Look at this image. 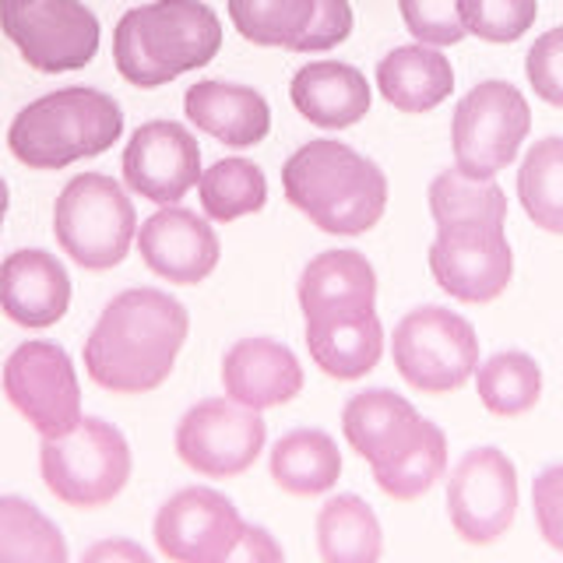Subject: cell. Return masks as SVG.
I'll list each match as a JSON object with an SVG mask.
<instances>
[{
  "label": "cell",
  "instance_id": "obj_1",
  "mask_svg": "<svg viewBox=\"0 0 563 563\" xmlns=\"http://www.w3.org/2000/svg\"><path fill=\"white\" fill-rule=\"evenodd\" d=\"M190 313L176 296L141 286L102 307L85 339V369L102 391L145 395L166 384L187 342Z\"/></svg>",
  "mask_w": 563,
  "mask_h": 563
},
{
  "label": "cell",
  "instance_id": "obj_2",
  "mask_svg": "<svg viewBox=\"0 0 563 563\" xmlns=\"http://www.w3.org/2000/svg\"><path fill=\"white\" fill-rule=\"evenodd\" d=\"M286 201L331 236L369 233L387 208V176L345 141L317 137L282 166Z\"/></svg>",
  "mask_w": 563,
  "mask_h": 563
},
{
  "label": "cell",
  "instance_id": "obj_3",
  "mask_svg": "<svg viewBox=\"0 0 563 563\" xmlns=\"http://www.w3.org/2000/svg\"><path fill=\"white\" fill-rule=\"evenodd\" d=\"M123 134V113L113 96L70 85L18 110L8 128V148L29 169H64L102 155Z\"/></svg>",
  "mask_w": 563,
  "mask_h": 563
},
{
  "label": "cell",
  "instance_id": "obj_4",
  "mask_svg": "<svg viewBox=\"0 0 563 563\" xmlns=\"http://www.w3.org/2000/svg\"><path fill=\"white\" fill-rule=\"evenodd\" d=\"M53 236L85 272H110L137 243V211L120 180L81 173L53 205Z\"/></svg>",
  "mask_w": 563,
  "mask_h": 563
},
{
  "label": "cell",
  "instance_id": "obj_5",
  "mask_svg": "<svg viewBox=\"0 0 563 563\" xmlns=\"http://www.w3.org/2000/svg\"><path fill=\"white\" fill-rule=\"evenodd\" d=\"M40 472L46 489L67 507L92 510L117 500L131 479V444L113 422L85 416L67 437H43Z\"/></svg>",
  "mask_w": 563,
  "mask_h": 563
},
{
  "label": "cell",
  "instance_id": "obj_6",
  "mask_svg": "<svg viewBox=\"0 0 563 563\" xmlns=\"http://www.w3.org/2000/svg\"><path fill=\"white\" fill-rule=\"evenodd\" d=\"M391 360L401 380L422 395H451L479 369V339L472 321L448 307H416L391 334Z\"/></svg>",
  "mask_w": 563,
  "mask_h": 563
},
{
  "label": "cell",
  "instance_id": "obj_7",
  "mask_svg": "<svg viewBox=\"0 0 563 563\" xmlns=\"http://www.w3.org/2000/svg\"><path fill=\"white\" fill-rule=\"evenodd\" d=\"M528 131H532V110H528L521 88L500 78L479 81L454 106V166L468 176L489 180L515 163Z\"/></svg>",
  "mask_w": 563,
  "mask_h": 563
},
{
  "label": "cell",
  "instance_id": "obj_8",
  "mask_svg": "<svg viewBox=\"0 0 563 563\" xmlns=\"http://www.w3.org/2000/svg\"><path fill=\"white\" fill-rule=\"evenodd\" d=\"M0 29L40 75L81 70L99 49V18L81 0H0Z\"/></svg>",
  "mask_w": 563,
  "mask_h": 563
},
{
  "label": "cell",
  "instance_id": "obj_9",
  "mask_svg": "<svg viewBox=\"0 0 563 563\" xmlns=\"http://www.w3.org/2000/svg\"><path fill=\"white\" fill-rule=\"evenodd\" d=\"M264 444L268 422L257 409H246L229 395L190 405L176 422V454L205 479H236L257 462Z\"/></svg>",
  "mask_w": 563,
  "mask_h": 563
},
{
  "label": "cell",
  "instance_id": "obj_10",
  "mask_svg": "<svg viewBox=\"0 0 563 563\" xmlns=\"http://www.w3.org/2000/svg\"><path fill=\"white\" fill-rule=\"evenodd\" d=\"M4 395L40 437H67L81 427V384L70 356L53 342L32 339L4 363Z\"/></svg>",
  "mask_w": 563,
  "mask_h": 563
},
{
  "label": "cell",
  "instance_id": "obj_11",
  "mask_svg": "<svg viewBox=\"0 0 563 563\" xmlns=\"http://www.w3.org/2000/svg\"><path fill=\"white\" fill-rule=\"evenodd\" d=\"M518 515V468L500 448H475L448 475V518L468 545H489Z\"/></svg>",
  "mask_w": 563,
  "mask_h": 563
},
{
  "label": "cell",
  "instance_id": "obj_12",
  "mask_svg": "<svg viewBox=\"0 0 563 563\" xmlns=\"http://www.w3.org/2000/svg\"><path fill=\"white\" fill-rule=\"evenodd\" d=\"M430 272L457 303H493L510 286L515 251L504 225H437Z\"/></svg>",
  "mask_w": 563,
  "mask_h": 563
},
{
  "label": "cell",
  "instance_id": "obj_13",
  "mask_svg": "<svg viewBox=\"0 0 563 563\" xmlns=\"http://www.w3.org/2000/svg\"><path fill=\"white\" fill-rule=\"evenodd\" d=\"M246 521L219 489L187 486L158 507L152 536L173 563H222L233 556Z\"/></svg>",
  "mask_w": 563,
  "mask_h": 563
},
{
  "label": "cell",
  "instance_id": "obj_14",
  "mask_svg": "<svg viewBox=\"0 0 563 563\" xmlns=\"http://www.w3.org/2000/svg\"><path fill=\"white\" fill-rule=\"evenodd\" d=\"M201 173L198 137L176 120L141 123L123 148V184L158 208L180 205L187 190L201 184Z\"/></svg>",
  "mask_w": 563,
  "mask_h": 563
},
{
  "label": "cell",
  "instance_id": "obj_15",
  "mask_svg": "<svg viewBox=\"0 0 563 563\" xmlns=\"http://www.w3.org/2000/svg\"><path fill=\"white\" fill-rule=\"evenodd\" d=\"M137 254L152 275L173 286H198L216 272L222 243L208 216L180 205H163L137 225Z\"/></svg>",
  "mask_w": 563,
  "mask_h": 563
},
{
  "label": "cell",
  "instance_id": "obj_16",
  "mask_svg": "<svg viewBox=\"0 0 563 563\" xmlns=\"http://www.w3.org/2000/svg\"><path fill=\"white\" fill-rule=\"evenodd\" d=\"M134 11L148 57L176 78L211 64L222 49V22L205 0H152Z\"/></svg>",
  "mask_w": 563,
  "mask_h": 563
},
{
  "label": "cell",
  "instance_id": "obj_17",
  "mask_svg": "<svg viewBox=\"0 0 563 563\" xmlns=\"http://www.w3.org/2000/svg\"><path fill=\"white\" fill-rule=\"evenodd\" d=\"M427 430L430 419H422L416 405L395 395L391 387H366V391L352 395L342 409V433L349 448L366 457L369 468L395 465L419 444Z\"/></svg>",
  "mask_w": 563,
  "mask_h": 563
},
{
  "label": "cell",
  "instance_id": "obj_18",
  "mask_svg": "<svg viewBox=\"0 0 563 563\" xmlns=\"http://www.w3.org/2000/svg\"><path fill=\"white\" fill-rule=\"evenodd\" d=\"M222 391L246 409H275L303 391V366L289 345L268 334H251L225 349Z\"/></svg>",
  "mask_w": 563,
  "mask_h": 563
},
{
  "label": "cell",
  "instance_id": "obj_19",
  "mask_svg": "<svg viewBox=\"0 0 563 563\" xmlns=\"http://www.w3.org/2000/svg\"><path fill=\"white\" fill-rule=\"evenodd\" d=\"M0 307L11 324L53 328L70 307V275L64 261L40 246L14 251L0 264Z\"/></svg>",
  "mask_w": 563,
  "mask_h": 563
},
{
  "label": "cell",
  "instance_id": "obj_20",
  "mask_svg": "<svg viewBox=\"0 0 563 563\" xmlns=\"http://www.w3.org/2000/svg\"><path fill=\"white\" fill-rule=\"evenodd\" d=\"M184 113L198 131L233 148L261 145L272 131V106L257 88L205 78L187 88Z\"/></svg>",
  "mask_w": 563,
  "mask_h": 563
},
{
  "label": "cell",
  "instance_id": "obj_21",
  "mask_svg": "<svg viewBox=\"0 0 563 563\" xmlns=\"http://www.w3.org/2000/svg\"><path fill=\"white\" fill-rule=\"evenodd\" d=\"M289 99L296 113L324 131H345L369 113V81L345 60H310L292 75Z\"/></svg>",
  "mask_w": 563,
  "mask_h": 563
},
{
  "label": "cell",
  "instance_id": "obj_22",
  "mask_svg": "<svg viewBox=\"0 0 563 563\" xmlns=\"http://www.w3.org/2000/svg\"><path fill=\"white\" fill-rule=\"evenodd\" d=\"M303 339L310 360L334 380H360L384 356V324L377 310L307 317Z\"/></svg>",
  "mask_w": 563,
  "mask_h": 563
},
{
  "label": "cell",
  "instance_id": "obj_23",
  "mask_svg": "<svg viewBox=\"0 0 563 563\" xmlns=\"http://www.w3.org/2000/svg\"><path fill=\"white\" fill-rule=\"evenodd\" d=\"M296 296L303 317L374 310L377 272L360 251H324L299 275Z\"/></svg>",
  "mask_w": 563,
  "mask_h": 563
},
{
  "label": "cell",
  "instance_id": "obj_24",
  "mask_svg": "<svg viewBox=\"0 0 563 563\" xmlns=\"http://www.w3.org/2000/svg\"><path fill=\"white\" fill-rule=\"evenodd\" d=\"M377 88L398 113H430L454 92V67L440 46L409 43L384 53Z\"/></svg>",
  "mask_w": 563,
  "mask_h": 563
},
{
  "label": "cell",
  "instance_id": "obj_25",
  "mask_svg": "<svg viewBox=\"0 0 563 563\" xmlns=\"http://www.w3.org/2000/svg\"><path fill=\"white\" fill-rule=\"evenodd\" d=\"M268 468L275 486L286 489L289 497H317V493H328L339 483L342 451L324 430H289L286 437L275 440Z\"/></svg>",
  "mask_w": 563,
  "mask_h": 563
},
{
  "label": "cell",
  "instance_id": "obj_26",
  "mask_svg": "<svg viewBox=\"0 0 563 563\" xmlns=\"http://www.w3.org/2000/svg\"><path fill=\"white\" fill-rule=\"evenodd\" d=\"M317 550L328 563H374L384 553L380 521L363 497L339 493L317 510Z\"/></svg>",
  "mask_w": 563,
  "mask_h": 563
},
{
  "label": "cell",
  "instance_id": "obj_27",
  "mask_svg": "<svg viewBox=\"0 0 563 563\" xmlns=\"http://www.w3.org/2000/svg\"><path fill=\"white\" fill-rule=\"evenodd\" d=\"M430 216L437 225H504L507 194L497 176H468L462 169H444L430 184Z\"/></svg>",
  "mask_w": 563,
  "mask_h": 563
},
{
  "label": "cell",
  "instance_id": "obj_28",
  "mask_svg": "<svg viewBox=\"0 0 563 563\" xmlns=\"http://www.w3.org/2000/svg\"><path fill=\"white\" fill-rule=\"evenodd\" d=\"M67 542L25 497H0V563H67Z\"/></svg>",
  "mask_w": 563,
  "mask_h": 563
},
{
  "label": "cell",
  "instance_id": "obj_29",
  "mask_svg": "<svg viewBox=\"0 0 563 563\" xmlns=\"http://www.w3.org/2000/svg\"><path fill=\"white\" fill-rule=\"evenodd\" d=\"M475 391L493 416L515 419L532 412L542 398V369L528 352L507 349L475 369Z\"/></svg>",
  "mask_w": 563,
  "mask_h": 563
},
{
  "label": "cell",
  "instance_id": "obj_30",
  "mask_svg": "<svg viewBox=\"0 0 563 563\" xmlns=\"http://www.w3.org/2000/svg\"><path fill=\"white\" fill-rule=\"evenodd\" d=\"M518 198L525 216L545 233L563 236V137H539L518 169Z\"/></svg>",
  "mask_w": 563,
  "mask_h": 563
},
{
  "label": "cell",
  "instance_id": "obj_31",
  "mask_svg": "<svg viewBox=\"0 0 563 563\" xmlns=\"http://www.w3.org/2000/svg\"><path fill=\"white\" fill-rule=\"evenodd\" d=\"M198 198L211 222H236L268 205V180L251 158H219L201 173Z\"/></svg>",
  "mask_w": 563,
  "mask_h": 563
},
{
  "label": "cell",
  "instance_id": "obj_32",
  "mask_svg": "<svg viewBox=\"0 0 563 563\" xmlns=\"http://www.w3.org/2000/svg\"><path fill=\"white\" fill-rule=\"evenodd\" d=\"M225 11L246 43L292 49L313 22L317 0H225Z\"/></svg>",
  "mask_w": 563,
  "mask_h": 563
},
{
  "label": "cell",
  "instance_id": "obj_33",
  "mask_svg": "<svg viewBox=\"0 0 563 563\" xmlns=\"http://www.w3.org/2000/svg\"><path fill=\"white\" fill-rule=\"evenodd\" d=\"M444 475H448V437L437 422H430V430L422 433V440L409 454L398 457L387 468H374V483L391 500H416L422 493H430Z\"/></svg>",
  "mask_w": 563,
  "mask_h": 563
},
{
  "label": "cell",
  "instance_id": "obj_34",
  "mask_svg": "<svg viewBox=\"0 0 563 563\" xmlns=\"http://www.w3.org/2000/svg\"><path fill=\"white\" fill-rule=\"evenodd\" d=\"M468 35L483 43H515L536 25L539 0H462Z\"/></svg>",
  "mask_w": 563,
  "mask_h": 563
},
{
  "label": "cell",
  "instance_id": "obj_35",
  "mask_svg": "<svg viewBox=\"0 0 563 563\" xmlns=\"http://www.w3.org/2000/svg\"><path fill=\"white\" fill-rule=\"evenodd\" d=\"M398 11L416 43L444 49L468 35L462 0H398Z\"/></svg>",
  "mask_w": 563,
  "mask_h": 563
},
{
  "label": "cell",
  "instance_id": "obj_36",
  "mask_svg": "<svg viewBox=\"0 0 563 563\" xmlns=\"http://www.w3.org/2000/svg\"><path fill=\"white\" fill-rule=\"evenodd\" d=\"M113 64L120 70V78L134 85V88H158L176 81V75H169L166 67H158L145 43H141V29H137V11L131 8L128 14L120 18L113 29Z\"/></svg>",
  "mask_w": 563,
  "mask_h": 563
},
{
  "label": "cell",
  "instance_id": "obj_37",
  "mask_svg": "<svg viewBox=\"0 0 563 563\" xmlns=\"http://www.w3.org/2000/svg\"><path fill=\"white\" fill-rule=\"evenodd\" d=\"M525 75L542 102L563 110V25L542 32L525 53Z\"/></svg>",
  "mask_w": 563,
  "mask_h": 563
},
{
  "label": "cell",
  "instance_id": "obj_38",
  "mask_svg": "<svg viewBox=\"0 0 563 563\" xmlns=\"http://www.w3.org/2000/svg\"><path fill=\"white\" fill-rule=\"evenodd\" d=\"M352 25H356V18H352L349 0H317L313 22L303 32V40L292 46V53H310L313 57V53H328L334 46H342L352 35Z\"/></svg>",
  "mask_w": 563,
  "mask_h": 563
},
{
  "label": "cell",
  "instance_id": "obj_39",
  "mask_svg": "<svg viewBox=\"0 0 563 563\" xmlns=\"http://www.w3.org/2000/svg\"><path fill=\"white\" fill-rule=\"evenodd\" d=\"M532 510L539 536L563 553V465H550L532 483Z\"/></svg>",
  "mask_w": 563,
  "mask_h": 563
},
{
  "label": "cell",
  "instance_id": "obj_40",
  "mask_svg": "<svg viewBox=\"0 0 563 563\" xmlns=\"http://www.w3.org/2000/svg\"><path fill=\"white\" fill-rule=\"evenodd\" d=\"M229 560H246V563H282L286 560V550L278 545V539L261 525H246L243 536L236 542V550Z\"/></svg>",
  "mask_w": 563,
  "mask_h": 563
},
{
  "label": "cell",
  "instance_id": "obj_41",
  "mask_svg": "<svg viewBox=\"0 0 563 563\" xmlns=\"http://www.w3.org/2000/svg\"><path fill=\"white\" fill-rule=\"evenodd\" d=\"M85 563H152V553L131 539H106L85 550Z\"/></svg>",
  "mask_w": 563,
  "mask_h": 563
}]
</instances>
